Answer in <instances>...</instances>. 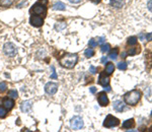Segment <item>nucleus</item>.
<instances>
[{"instance_id": "1", "label": "nucleus", "mask_w": 152, "mask_h": 132, "mask_svg": "<svg viewBox=\"0 0 152 132\" xmlns=\"http://www.w3.org/2000/svg\"><path fill=\"white\" fill-rule=\"evenodd\" d=\"M78 61V55L77 54H66L59 60L61 66L65 68L71 69L75 66V64Z\"/></svg>"}, {"instance_id": "2", "label": "nucleus", "mask_w": 152, "mask_h": 132, "mask_svg": "<svg viewBox=\"0 0 152 132\" xmlns=\"http://www.w3.org/2000/svg\"><path fill=\"white\" fill-rule=\"evenodd\" d=\"M125 102L127 105H130V106H135V105L138 104V102L141 99V92L137 90H131V92H127L124 96Z\"/></svg>"}, {"instance_id": "3", "label": "nucleus", "mask_w": 152, "mask_h": 132, "mask_svg": "<svg viewBox=\"0 0 152 132\" xmlns=\"http://www.w3.org/2000/svg\"><path fill=\"white\" fill-rule=\"evenodd\" d=\"M47 3H48V0H40V1H38L34 6H32V8L30 9V12L37 14V15L46 14V11H47L46 5H47Z\"/></svg>"}, {"instance_id": "4", "label": "nucleus", "mask_w": 152, "mask_h": 132, "mask_svg": "<svg viewBox=\"0 0 152 132\" xmlns=\"http://www.w3.org/2000/svg\"><path fill=\"white\" fill-rule=\"evenodd\" d=\"M4 54L8 57H14L17 54V48L12 43H6L3 47Z\"/></svg>"}, {"instance_id": "5", "label": "nucleus", "mask_w": 152, "mask_h": 132, "mask_svg": "<svg viewBox=\"0 0 152 132\" xmlns=\"http://www.w3.org/2000/svg\"><path fill=\"white\" fill-rule=\"evenodd\" d=\"M70 126L73 130H81L84 126L83 119L79 116H74L70 121Z\"/></svg>"}, {"instance_id": "6", "label": "nucleus", "mask_w": 152, "mask_h": 132, "mask_svg": "<svg viewBox=\"0 0 152 132\" xmlns=\"http://www.w3.org/2000/svg\"><path fill=\"white\" fill-rule=\"evenodd\" d=\"M120 124V120L116 117L112 116V115H108L106 119H104V126L106 128H112V127H116Z\"/></svg>"}, {"instance_id": "7", "label": "nucleus", "mask_w": 152, "mask_h": 132, "mask_svg": "<svg viewBox=\"0 0 152 132\" xmlns=\"http://www.w3.org/2000/svg\"><path fill=\"white\" fill-rule=\"evenodd\" d=\"M57 90H58V85H57V83H55V82H48V83H46V85H45V92H46V94H49V96L55 94L57 92Z\"/></svg>"}, {"instance_id": "8", "label": "nucleus", "mask_w": 152, "mask_h": 132, "mask_svg": "<svg viewBox=\"0 0 152 132\" xmlns=\"http://www.w3.org/2000/svg\"><path fill=\"white\" fill-rule=\"evenodd\" d=\"M30 24L35 28H40L44 24V18H42L41 16L38 15H32L30 18Z\"/></svg>"}, {"instance_id": "9", "label": "nucleus", "mask_w": 152, "mask_h": 132, "mask_svg": "<svg viewBox=\"0 0 152 132\" xmlns=\"http://www.w3.org/2000/svg\"><path fill=\"white\" fill-rule=\"evenodd\" d=\"M97 101H98V103H99L100 106H102V107L108 106V103H110L108 96H106V94L104 92H99V94H98Z\"/></svg>"}, {"instance_id": "10", "label": "nucleus", "mask_w": 152, "mask_h": 132, "mask_svg": "<svg viewBox=\"0 0 152 132\" xmlns=\"http://www.w3.org/2000/svg\"><path fill=\"white\" fill-rule=\"evenodd\" d=\"M32 101H26V102H22L20 105V110L23 113H30L32 111Z\"/></svg>"}, {"instance_id": "11", "label": "nucleus", "mask_w": 152, "mask_h": 132, "mask_svg": "<svg viewBox=\"0 0 152 132\" xmlns=\"http://www.w3.org/2000/svg\"><path fill=\"white\" fill-rule=\"evenodd\" d=\"M98 83L102 84L104 88H106V85H108V83H110V78H108V76L106 75V73H100L99 77H98Z\"/></svg>"}, {"instance_id": "12", "label": "nucleus", "mask_w": 152, "mask_h": 132, "mask_svg": "<svg viewBox=\"0 0 152 132\" xmlns=\"http://www.w3.org/2000/svg\"><path fill=\"white\" fill-rule=\"evenodd\" d=\"M2 105H3L4 108H5L6 110L10 111L11 109H13V107H14V101H13V99H10V98L4 99V100H3V104H2Z\"/></svg>"}, {"instance_id": "13", "label": "nucleus", "mask_w": 152, "mask_h": 132, "mask_svg": "<svg viewBox=\"0 0 152 132\" xmlns=\"http://www.w3.org/2000/svg\"><path fill=\"white\" fill-rule=\"evenodd\" d=\"M114 109L118 112H123L125 110V104L122 102V101H116L114 102Z\"/></svg>"}, {"instance_id": "14", "label": "nucleus", "mask_w": 152, "mask_h": 132, "mask_svg": "<svg viewBox=\"0 0 152 132\" xmlns=\"http://www.w3.org/2000/svg\"><path fill=\"white\" fill-rule=\"evenodd\" d=\"M110 4L116 8H122L125 5V0H111Z\"/></svg>"}, {"instance_id": "15", "label": "nucleus", "mask_w": 152, "mask_h": 132, "mask_svg": "<svg viewBox=\"0 0 152 132\" xmlns=\"http://www.w3.org/2000/svg\"><path fill=\"white\" fill-rule=\"evenodd\" d=\"M135 126V121L134 119H129V120H126L124 123H123V127L126 129H130L133 128Z\"/></svg>"}, {"instance_id": "16", "label": "nucleus", "mask_w": 152, "mask_h": 132, "mask_svg": "<svg viewBox=\"0 0 152 132\" xmlns=\"http://www.w3.org/2000/svg\"><path fill=\"white\" fill-rule=\"evenodd\" d=\"M53 9L54 10H65L66 9V5H65L63 2L57 1L56 3L53 5Z\"/></svg>"}, {"instance_id": "17", "label": "nucleus", "mask_w": 152, "mask_h": 132, "mask_svg": "<svg viewBox=\"0 0 152 132\" xmlns=\"http://www.w3.org/2000/svg\"><path fill=\"white\" fill-rule=\"evenodd\" d=\"M114 71H115V65L111 62L108 63L106 66V73L108 74V75H110V74H112Z\"/></svg>"}, {"instance_id": "18", "label": "nucleus", "mask_w": 152, "mask_h": 132, "mask_svg": "<svg viewBox=\"0 0 152 132\" xmlns=\"http://www.w3.org/2000/svg\"><path fill=\"white\" fill-rule=\"evenodd\" d=\"M17 97H18V92H16L15 90H10L9 92H8V98L15 100V99H17Z\"/></svg>"}, {"instance_id": "19", "label": "nucleus", "mask_w": 152, "mask_h": 132, "mask_svg": "<svg viewBox=\"0 0 152 132\" xmlns=\"http://www.w3.org/2000/svg\"><path fill=\"white\" fill-rule=\"evenodd\" d=\"M118 52H119V49L118 48H115L114 50H113L112 52L110 53L108 57H110L111 59H113V60H116L117 57H118Z\"/></svg>"}, {"instance_id": "20", "label": "nucleus", "mask_w": 152, "mask_h": 132, "mask_svg": "<svg viewBox=\"0 0 152 132\" xmlns=\"http://www.w3.org/2000/svg\"><path fill=\"white\" fill-rule=\"evenodd\" d=\"M84 55H85L87 58H90V57H92L94 55V50L89 47V48L86 49V50H85V52H84Z\"/></svg>"}, {"instance_id": "21", "label": "nucleus", "mask_w": 152, "mask_h": 132, "mask_svg": "<svg viewBox=\"0 0 152 132\" xmlns=\"http://www.w3.org/2000/svg\"><path fill=\"white\" fill-rule=\"evenodd\" d=\"M140 52V48H131L130 50L128 51V54L130 55V56H134V55L138 54V53Z\"/></svg>"}, {"instance_id": "22", "label": "nucleus", "mask_w": 152, "mask_h": 132, "mask_svg": "<svg viewBox=\"0 0 152 132\" xmlns=\"http://www.w3.org/2000/svg\"><path fill=\"white\" fill-rule=\"evenodd\" d=\"M14 0H0V5L2 6H9L12 4Z\"/></svg>"}, {"instance_id": "23", "label": "nucleus", "mask_w": 152, "mask_h": 132, "mask_svg": "<svg viewBox=\"0 0 152 132\" xmlns=\"http://www.w3.org/2000/svg\"><path fill=\"white\" fill-rule=\"evenodd\" d=\"M137 44V38L136 37H130L128 39V45H131V46H134V45Z\"/></svg>"}, {"instance_id": "24", "label": "nucleus", "mask_w": 152, "mask_h": 132, "mask_svg": "<svg viewBox=\"0 0 152 132\" xmlns=\"http://www.w3.org/2000/svg\"><path fill=\"white\" fill-rule=\"evenodd\" d=\"M6 90H7V84H6V82H4V81L0 82V94L4 92Z\"/></svg>"}, {"instance_id": "25", "label": "nucleus", "mask_w": 152, "mask_h": 132, "mask_svg": "<svg viewBox=\"0 0 152 132\" xmlns=\"http://www.w3.org/2000/svg\"><path fill=\"white\" fill-rule=\"evenodd\" d=\"M110 49H111V46L108 44H104V45H102V53H106V52H108L110 51Z\"/></svg>"}, {"instance_id": "26", "label": "nucleus", "mask_w": 152, "mask_h": 132, "mask_svg": "<svg viewBox=\"0 0 152 132\" xmlns=\"http://www.w3.org/2000/svg\"><path fill=\"white\" fill-rule=\"evenodd\" d=\"M6 115H7V110L5 108L0 107V118H5Z\"/></svg>"}, {"instance_id": "27", "label": "nucleus", "mask_w": 152, "mask_h": 132, "mask_svg": "<svg viewBox=\"0 0 152 132\" xmlns=\"http://www.w3.org/2000/svg\"><path fill=\"white\" fill-rule=\"evenodd\" d=\"M127 67H128V65H127L126 62H120L118 64V68L120 70H126Z\"/></svg>"}, {"instance_id": "28", "label": "nucleus", "mask_w": 152, "mask_h": 132, "mask_svg": "<svg viewBox=\"0 0 152 132\" xmlns=\"http://www.w3.org/2000/svg\"><path fill=\"white\" fill-rule=\"evenodd\" d=\"M88 45H89L90 48H94V47L97 46V42H95L94 39H91V40H89V42H88Z\"/></svg>"}, {"instance_id": "29", "label": "nucleus", "mask_w": 152, "mask_h": 132, "mask_svg": "<svg viewBox=\"0 0 152 132\" xmlns=\"http://www.w3.org/2000/svg\"><path fill=\"white\" fill-rule=\"evenodd\" d=\"M104 42H106V38H104V37H100V38L98 39V41H97V44L102 45Z\"/></svg>"}, {"instance_id": "30", "label": "nucleus", "mask_w": 152, "mask_h": 132, "mask_svg": "<svg viewBox=\"0 0 152 132\" xmlns=\"http://www.w3.org/2000/svg\"><path fill=\"white\" fill-rule=\"evenodd\" d=\"M89 71H90V73L95 74L96 73V68L94 67L93 65H91V66H90V68H89Z\"/></svg>"}, {"instance_id": "31", "label": "nucleus", "mask_w": 152, "mask_h": 132, "mask_svg": "<svg viewBox=\"0 0 152 132\" xmlns=\"http://www.w3.org/2000/svg\"><path fill=\"white\" fill-rule=\"evenodd\" d=\"M145 39H146L147 41H149V42L152 41V33H151V34H146V35H145Z\"/></svg>"}, {"instance_id": "32", "label": "nucleus", "mask_w": 152, "mask_h": 132, "mask_svg": "<svg viewBox=\"0 0 152 132\" xmlns=\"http://www.w3.org/2000/svg\"><path fill=\"white\" fill-rule=\"evenodd\" d=\"M147 8H148V9L152 12V0L148 1V3H147Z\"/></svg>"}, {"instance_id": "33", "label": "nucleus", "mask_w": 152, "mask_h": 132, "mask_svg": "<svg viewBox=\"0 0 152 132\" xmlns=\"http://www.w3.org/2000/svg\"><path fill=\"white\" fill-rule=\"evenodd\" d=\"M52 70H53V74L51 75V78H57V75L56 73H55V68L53 67V66H52Z\"/></svg>"}, {"instance_id": "34", "label": "nucleus", "mask_w": 152, "mask_h": 132, "mask_svg": "<svg viewBox=\"0 0 152 132\" xmlns=\"http://www.w3.org/2000/svg\"><path fill=\"white\" fill-rule=\"evenodd\" d=\"M90 92H91V94H95L96 88H90Z\"/></svg>"}, {"instance_id": "35", "label": "nucleus", "mask_w": 152, "mask_h": 132, "mask_svg": "<svg viewBox=\"0 0 152 132\" xmlns=\"http://www.w3.org/2000/svg\"><path fill=\"white\" fill-rule=\"evenodd\" d=\"M69 1L71 2V3H74V4H76V3H79L81 0H69Z\"/></svg>"}, {"instance_id": "36", "label": "nucleus", "mask_w": 152, "mask_h": 132, "mask_svg": "<svg viewBox=\"0 0 152 132\" xmlns=\"http://www.w3.org/2000/svg\"><path fill=\"white\" fill-rule=\"evenodd\" d=\"M106 61H108V57H106V56L102 57V62L104 63V62H106Z\"/></svg>"}, {"instance_id": "37", "label": "nucleus", "mask_w": 152, "mask_h": 132, "mask_svg": "<svg viewBox=\"0 0 152 132\" xmlns=\"http://www.w3.org/2000/svg\"><path fill=\"white\" fill-rule=\"evenodd\" d=\"M90 1H91V2H93L94 4H98L100 1H102V0H90Z\"/></svg>"}, {"instance_id": "38", "label": "nucleus", "mask_w": 152, "mask_h": 132, "mask_svg": "<svg viewBox=\"0 0 152 132\" xmlns=\"http://www.w3.org/2000/svg\"><path fill=\"white\" fill-rule=\"evenodd\" d=\"M104 90H106V92H111V90H111L110 86H108V85H106V88H104Z\"/></svg>"}, {"instance_id": "39", "label": "nucleus", "mask_w": 152, "mask_h": 132, "mask_svg": "<svg viewBox=\"0 0 152 132\" xmlns=\"http://www.w3.org/2000/svg\"><path fill=\"white\" fill-rule=\"evenodd\" d=\"M2 104H3V100H2V99L0 98V106H1Z\"/></svg>"}, {"instance_id": "40", "label": "nucleus", "mask_w": 152, "mask_h": 132, "mask_svg": "<svg viewBox=\"0 0 152 132\" xmlns=\"http://www.w3.org/2000/svg\"><path fill=\"white\" fill-rule=\"evenodd\" d=\"M151 116H152V113H151Z\"/></svg>"}]
</instances>
